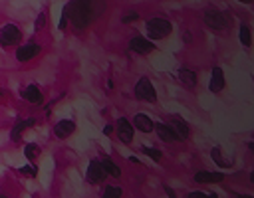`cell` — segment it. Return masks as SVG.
Returning <instances> with one entry per match:
<instances>
[{"label":"cell","mask_w":254,"mask_h":198,"mask_svg":"<svg viewBox=\"0 0 254 198\" xmlns=\"http://www.w3.org/2000/svg\"><path fill=\"white\" fill-rule=\"evenodd\" d=\"M145 28H147V34H149L151 40H161V38H167L171 34L173 26L169 20H163V18H151L145 22Z\"/></svg>","instance_id":"obj_1"},{"label":"cell","mask_w":254,"mask_h":198,"mask_svg":"<svg viewBox=\"0 0 254 198\" xmlns=\"http://www.w3.org/2000/svg\"><path fill=\"white\" fill-rule=\"evenodd\" d=\"M70 16H72V24H74L78 30L86 28V26L90 24V16H88L86 8L81 6L79 0H74V2L70 4Z\"/></svg>","instance_id":"obj_2"},{"label":"cell","mask_w":254,"mask_h":198,"mask_svg":"<svg viewBox=\"0 0 254 198\" xmlns=\"http://www.w3.org/2000/svg\"><path fill=\"white\" fill-rule=\"evenodd\" d=\"M135 97L137 99H143V101H149V103H155L157 101V93H155V87L153 83L147 79V77H141L135 85Z\"/></svg>","instance_id":"obj_3"},{"label":"cell","mask_w":254,"mask_h":198,"mask_svg":"<svg viewBox=\"0 0 254 198\" xmlns=\"http://www.w3.org/2000/svg\"><path fill=\"white\" fill-rule=\"evenodd\" d=\"M20 40H22V32L14 24H6L2 32H0V44H2V48H10L14 44H20Z\"/></svg>","instance_id":"obj_4"},{"label":"cell","mask_w":254,"mask_h":198,"mask_svg":"<svg viewBox=\"0 0 254 198\" xmlns=\"http://www.w3.org/2000/svg\"><path fill=\"white\" fill-rule=\"evenodd\" d=\"M205 24L208 28H213V30H224L226 24H228V20L226 16L221 12V10H215V8H208L205 12Z\"/></svg>","instance_id":"obj_5"},{"label":"cell","mask_w":254,"mask_h":198,"mask_svg":"<svg viewBox=\"0 0 254 198\" xmlns=\"http://www.w3.org/2000/svg\"><path fill=\"white\" fill-rule=\"evenodd\" d=\"M105 168H103V165H101V161H92L90 165H88V172H86V179H88V183L90 184H99L103 179H105Z\"/></svg>","instance_id":"obj_6"},{"label":"cell","mask_w":254,"mask_h":198,"mask_svg":"<svg viewBox=\"0 0 254 198\" xmlns=\"http://www.w3.org/2000/svg\"><path fill=\"white\" fill-rule=\"evenodd\" d=\"M79 2H81L83 8H86V12L90 16V22H94L95 18H99L101 12L105 10V2H103V0H79Z\"/></svg>","instance_id":"obj_7"},{"label":"cell","mask_w":254,"mask_h":198,"mask_svg":"<svg viewBox=\"0 0 254 198\" xmlns=\"http://www.w3.org/2000/svg\"><path fill=\"white\" fill-rule=\"evenodd\" d=\"M40 54V44H34V42H30V44H24V46H20L18 48V52H16V60L18 61H30L32 58H36Z\"/></svg>","instance_id":"obj_8"},{"label":"cell","mask_w":254,"mask_h":198,"mask_svg":"<svg viewBox=\"0 0 254 198\" xmlns=\"http://www.w3.org/2000/svg\"><path fill=\"white\" fill-rule=\"evenodd\" d=\"M76 131V123L72 121V119H62V121H58L56 123V127H54V135L58 137V139H66V137H70L72 133Z\"/></svg>","instance_id":"obj_9"},{"label":"cell","mask_w":254,"mask_h":198,"mask_svg":"<svg viewBox=\"0 0 254 198\" xmlns=\"http://www.w3.org/2000/svg\"><path fill=\"white\" fill-rule=\"evenodd\" d=\"M117 137L123 143H131V139H133V125L125 117H119V121H117Z\"/></svg>","instance_id":"obj_10"},{"label":"cell","mask_w":254,"mask_h":198,"mask_svg":"<svg viewBox=\"0 0 254 198\" xmlns=\"http://www.w3.org/2000/svg\"><path fill=\"white\" fill-rule=\"evenodd\" d=\"M129 48H131L133 52H137V54H149V52H153L155 46H153L149 40H145V38H141V36H135V38L129 40Z\"/></svg>","instance_id":"obj_11"},{"label":"cell","mask_w":254,"mask_h":198,"mask_svg":"<svg viewBox=\"0 0 254 198\" xmlns=\"http://www.w3.org/2000/svg\"><path fill=\"white\" fill-rule=\"evenodd\" d=\"M155 129H157V135H159L161 141H165V143H175V141H179V137H177V133H175L173 125L159 123Z\"/></svg>","instance_id":"obj_12"},{"label":"cell","mask_w":254,"mask_h":198,"mask_svg":"<svg viewBox=\"0 0 254 198\" xmlns=\"http://www.w3.org/2000/svg\"><path fill=\"white\" fill-rule=\"evenodd\" d=\"M224 181V174L222 172H208V170H199L195 174V183L199 184H206V183H221Z\"/></svg>","instance_id":"obj_13"},{"label":"cell","mask_w":254,"mask_h":198,"mask_svg":"<svg viewBox=\"0 0 254 198\" xmlns=\"http://www.w3.org/2000/svg\"><path fill=\"white\" fill-rule=\"evenodd\" d=\"M208 90L210 91H222L224 90V76H222V70L221 68H215L213 74H210V83H208Z\"/></svg>","instance_id":"obj_14"},{"label":"cell","mask_w":254,"mask_h":198,"mask_svg":"<svg viewBox=\"0 0 254 198\" xmlns=\"http://www.w3.org/2000/svg\"><path fill=\"white\" fill-rule=\"evenodd\" d=\"M133 123H135V129H139L141 133H151V131L155 129L151 117H147V115H143V113H137V115L133 117Z\"/></svg>","instance_id":"obj_15"},{"label":"cell","mask_w":254,"mask_h":198,"mask_svg":"<svg viewBox=\"0 0 254 198\" xmlns=\"http://www.w3.org/2000/svg\"><path fill=\"white\" fill-rule=\"evenodd\" d=\"M22 97L26 99V101H30V103H42V91H40V87L38 85H28L26 90L22 91Z\"/></svg>","instance_id":"obj_16"},{"label":"cell","mask_w":254,"mask_h":198,"mask_svg":"<svg viewBox=\"0 0 254 198\" xmlns=\"http://www.w3.org/2000/svg\"><path fill=\"white\" fill-rule=\"evenodd\" d=\"M32 123H34V119H22V121H18V123H16V127L12 129V135H10V137H12V141H14V143H18V141H20V137H22V131H24V129H28Z\"/></svg>","instance_id":"obj_17"},{"label":"cell","mask_w":254,"mask_h":198,"mask_svg":"<svg viewBox=\"0 0 254 198\" xmlns=\"http://www.w3.org/2000/svg\"><path fill=\"white\" fill-rule=\"evenodd\" d=\"M179 81L185 85V87H195V83H197V76H195V72H190V70H179Z\"/></svg>","instance_id":"obj_18"},{"label":"cell","mask_w":254,"mask_h":198,"mask_svg":"<svg viewBox=\"0 0 254 198\" xmlns=\"http://www.w3.org/2000/svg\"><path fill=\"white\" fill-rule=\"evenodd\" d=\"M173 129H175V133H177V137H179V141H185V139H189V125L185 123V121H181V119H177L175 121V125H173Z\"/></svg>","instance_id":"obj_19"},{"label":"cell","mask_w":254,"mask_h":198,"mask_svg":"<svg viewBox=\"0 0 254 198\" xmlns=\"http://www.w3.org/2000/svg\"><path fill=\"white\" fill-rule=\"evenodd\" d=\"M101 165H103V168H105V172L108 174H111V177H119L121 174V170H119V167L110 159V157H103V161H101Z\"/></svg>","instance_id":"obj_20"},{"label":"cell","mask_w":254,"mask_h":198,"mask_svg":"<svg viewBox=\"0 0 254 198\" xmlns=\"http://www.w3.org/2000/svg\"><path fill=\"white\" fill-rule=\"evenodd\" d=\"M210 157H213V161H215L219 167H222V168L230 167V161H224V159H222V151H221L219 147H215L213 151H210Z\"/></svg>","instance_id":"obj_21"},{"label":"cell","mask_w":254,"mask_h":198,"mask_svg":"<svg viewBox=\"0 0 254 198\" xmlns=\"http://www.w3.org/2000/svg\"><path fill=\"white\" fill-rule=\"evenodd\" d=\"M24 155H26V159L34 161V159L40 155V147H38V145H34V143H28V145L24 147Z\"/></svg>","instance_id":"obj_22"},{"label":"cell","mask_w":254,"mask_h":198,"mask_svg":"<svg viewBox=\"0 0 254 198\" xmlns=\"http://www.w3.org/2000/svg\"><path fill=\"white\" fill-rule=\"evenodd\" d=\"M240 44H244V46L248 48L250 44H252V36H250V28L246 24L240 26Z\"/></svg>","instance_id":"obj_23"},{"label":"cell","mask_w":254,"mask_h":198,"mask_svg":"<svg viewBox=\"0 0 254 198\" xmlns=\"http://www.w3.org/2000/svg\"><path fill=\"white\" fill-rule=\"evenodd\" d=\"M68 18H70V4H66V6H64V10H62V18H60V24H58V28H60V30L66 28V24H68Z\"/></svg>","instance_id":"obj_24"},{"label":"cell","mask_w":254,"mask_h":198,"mask_svg":"<svg viewBox=\"0 0 254 198\" xmlns=\"http://www.w3.org/2000/svg\"><path fill=\"white\" fill-rule=\"evenodd\" d=\"M143 152L147 157H151L153 161H161V151L159 149H153V147H143Z\"/></svg>","instance_id":"obj_25"},{"label":"cell","mask_w":254,"mask_h":198,"mask_svg":"<svg viewBox=\"0 0 254 198\" xmlns=\"http://www.w3.org/2000/svg\"><path fill=\"white\" fill-rule=\"evenodd\" d=\"M46 28V14L44 12H40V16L36 18V24H34V30L40 32V30H44Z\"/></svg>","instance_id":"obj_26"},{"label":"cell","mask_w":254,"mask_h":198,"mask_svg":"<svg viewBox=\"0 0 254 198\" xmlns=\"http://www.w3.org/2000/svg\"><path fill=\"white\" fill-rule=\"evenodd\" d=\"M103 196H108V198H113V196H121V188L119 186H108L103 190Z\"/></svg>","instance_id":"obj_27"},{"label":"cell","mask_w":254,"mask_h":198,"mask_svg":"<svg viewBox=\"0 0 254 198\" xmlns=\"http://www.w3.org/2000/svg\"><path fill=\"white\" fill-rule=\"evenodd\" d=\"M20 174H24V177H36V167L26 165V167L20 168Z\"/></svg>","instance_id":"obj_28"},{"label":"cell","mask_w":254,"mask_h":198,"mask_svg":"<svg viewBox=\"0 0 254 198\" xmlns=\"http://www.w3.org/2000/svg\"><path fill=\"white\" fill-rule=\"evenodd\" d=\"M139 16H137V12H131V14H127V16H123V22H133V20H137Z\"/></svg>","instance_id":"obj_29"},{"label":"cell","mask_w":254,"mask_h":198,"mask_svg":"<svg viewBox=\"0 0 254 198\" xmlns=\"http://www.w3.org/2000/svg\"><path fill=\"white\" fill-rule=\"evenodd\" d=\"M190 198H206L205 192H190Z\"/></svg>","instance_id":"obj_30"},{"label":"cell","mask_w":254,"mask_h":198,"mask_svg":"<svg viewBox=\"0 0 254 198\" xmlns=\"http://www.w3.org/2000/svg\"><path fill=\"white\" fill-rule=\"evenodd\" d=\"M248 149H250V151H254V141H252V143H248Z\"/></svg>","instance_id":"obj_31"},{"label":"cell","mask_w":254,"mask_h":198,"mask_svg":"<svg viewBox=\"0 0 254 198\" xmlns=\"http://www.w3.org/2000/svg\"><path fill=\"white\" fill-rule=\"evenodd\" d=\"M250 181H252V184H254V170L250 172Z\"/></svg>","instance_id":"obj_32"},{"label":"cell","mask_w":254,"mask_h":198,"mask_svg":"<svg viewBox=\"0 0 254 198\" xmlns=\"http://www.w3.org/2000/svg\"><path fill=\"white\" fill-rule=\"evenodd\" d=\"M238 2H244V4H248V2H252V0H238Z\"/></svg>","instance_id":"obj_33"},{"label":"cell","mask_w":254,"mask_h":198,"mask_svg":"<svg viewBox=\"0 0 254 198\" xmlns=\"http://www.w3.org/2000/svg\"><path fill=\"white\" fill-rule=\"evenodd\" d=\"M0 95H2V91H0Z\"/></svg>","instance_id":"obj_34"}]
</instances>
